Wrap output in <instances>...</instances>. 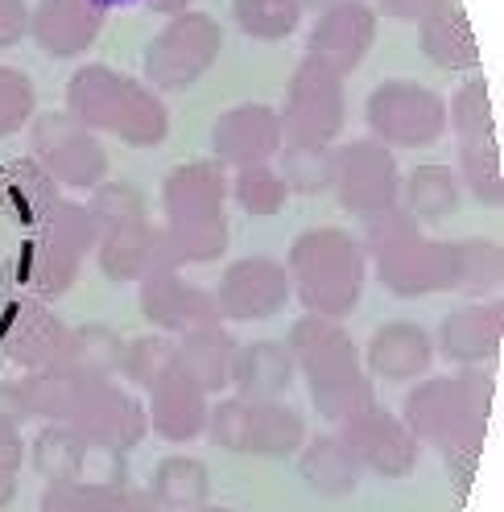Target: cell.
<instances>
[{"label":"cell","instance_id":"29","mask_svg":"<svg viewBox=\"0 0 504 512\" xmlns=\"http://www.w3.org/2000/svg\"><path fill=\"white\" fill-rule=\"evenodd\" d=\"M302 479L319 492V496H348L356 492V479H360V463L348 451L343 438H314L306 442L302 451Z\"/></svg>","mask_w":504,"mask_h":512},{"label":"cell","instance_id":"41","mask_svg":"<svg viewBox=\"0 0 504 512\" xmlns=\"http://www.w3.org/2000/svg\"><path fill=\"white\" fill-rule=\"evenodd\" d=\"M228 190H232V199H236L248 215H277L281 207H286V199H290V186L281 182V174H277L269 162H261V166H240V174H236V182H232Z\"/></svg>","mask_w":504,"mask_h":512},{"label":"cell","instance_id":"13","mask_svg":"<svg viewBox=\"0 0 504 512\" xmlns=\"http://www.w3.org/2000/svg\"><path fill=\"white\" fill-rule=\"evenodd\" d=\"M335 195H339V207L352 211V215H376V211H389L397 207L401 199V174H397V162L393 153L372 141V137H360L352 141L348 149L335 153Z\"/></svg>","mask_w":504,"mask_h":512},{"label":"cell","instance_id":"26","mask_svg":"<svg viewBox=\"0 0 504 512\" xmlns=\"http://www.w3.org/2000/svg\"><path fill=\"white\" fill-rule=\"evenodd\" d=\"M294 380V360L290 351L281 343H248V347H236V360H232V389L236 397L244 401H277L281 393L290 389Z\"/></svg>","mask_w":504,"mask_h":512},{"label":"cell","instance_id":"47","mask_svg":"<svg viewBox=\"0 0 504 512\" xmlns=\"http://www.w3.org/2000/svg\"><path fill=\"white\" fill-rule=\"evenodd\" d=\"M25 34H29L25 0H0V50H13Z\"/></svg>","mask_w":504,"mask_h":512},{"label":"cell","instance_id":"34","mask_svg":"<svg viewBox=\"0 0 504 512\" xmlns=\"http://www.w3.org/2000/svg\"><path fill=\"white\" fill-rule=\"evenodd\" d=\"M75 393H79V376L67 368H42L21 380V397H25L29 418H46L58 426H67Z\"/></svg>","mask_w":504,"mask_h":512},{"label":"cell","instance_id":"43","mask_svg":"<svg viewBox=\"0 0 504 512\" xmlns=\"http://www.w3.org/2000/svg\"><path fill=\"white\" fill-rule=\"evenodd\" d=\"M174 364H178V343H170L162 335H145V339L124 343V356H120V372L133 384H141V389H153V380L166 376Z\"/></svg>","mask_w":504,"mask_h":512},{"label":"cell","instance_id":"8","mask_svg":"<svg viewBox=\"0 0 504 512\" xmlns=\"http://www.w3.org/2000/svg\"><path fill=\"white\" fill-rule=\"evenodd\" d=\"M224 29L207 13H174L145 46V79L153 91H186L211 71Z\"/></svg>","mask_w":504,"mask_h":512},{"label":"cell","instance_id":"16","mask_svg":"<svg viewBox=\"0 0 504 512\" xmlns=\"http://www.w3.org/2000/svg\"><path fill=\"white\" fill-rule=\"evenodd\" d=\"M376 25L381 21H376V9L368 0H339V5L323 9L319 21H314L306 38V58L335 71L339 79L352 75L376 42Z\"/></svg>","mask_w":504,"mask_h":512},{"label":"cell","instance_id":"39","mask_svg":"<svg viewBox=\"0 0 504 512\" xmlns=\"http://www.w3.org/2000/svg\"><path fill=\"white\" fill-rule=\"evenodd\" d=\"M459 166H463V182L480 203L496 207L504 199V174H500V145L496 137L484 141H463L459 145Z\"/></svg>","mask_w":504,"mask_h":512},{"label":"cell","instance_id":"21","mask_svg":"<svg viewBox=\"0 0 504 512\" xmlns=\"http://www.w3.org/2000/svg\"><path fill=\"white\" fill-rule=\"evenodd\" d=\"M96 252H100V269L112 281H145L153 273L174 269L166 232L149 228V219L129 223V228H116V232H104L96 240Z\"/></svg>","mask_w":504,"mask_h":512},{"label":"cell","instance_id":"11","mask_svg":"<svg viewBox=\"0 0 504 512\" xmlns=\"http://www.w3.org/2000/svg\"><path fill=\"white\" fill-rule=\"evenodd\" d=\"M29 153L34 162L62 186L91 190L100 186L108 174V153L104 145L91 137V128H83L71 112H46L29 128Z\"/></svg>","mask_w":504,"mask_h":512},{"label":"cell","instance_id":"20","mask_svg":"<svg viewBox=\"0 0 504 512\" xmlns=\"http://www.w3.org/2000/svg\"><path fill=\"white\" fill-rule=\"evenodd\" d=\"M141 314L170 335H186L195 327L219 323L215 298L207 290H199V285L182 281L174 269L153 273V277L141 281Z\"/></svg>","mask_w":504,"mask_h":512},{"label":"cell","instance_id":"53","mask_svg":"<svg viewBox=\"0 0 504 512\" xmlns=\"http://www.w3.org/2000/svg\"><path fill=\"white\" fill-rule=\"evenodd\" d=\"M199 512H232V508H199Z\"/></svg>","mask_w":504,"mask_h":512},{"label":"cell","instance_id":"42","mask_svg":"<svg viewBox=\"0 0 504 512\" xmlns=\"http://www.w3.org/2000/svg\"><path fill=\"white\" fill-rule=\"evenodd\" d=\"M87 215H91V223H96V236L129 228V223L145 219V195L129 182H104L96 195H91Z\"/></svg>","mask_w":504,"mask_h":512},{"label":"cell","instance_id":"23","mask_svg":"<svg viewBox=\"0 0 504 512\" xmlns=\"http://www.w3.org/2000/svg\"><path fill=\"white\" fill-rule=\"evenodd\" d=\"M418 50L443 71H467L480 62L476 29L455 0H438L426 17H418Z\"/></svg>","mask_w":504,"mask_h":512},{"label":"cell","instance_id":"7","mask_svg":"<svg viewBox=\"0 0 504 512\" xmlns=\"http://www.w3.org/2000/svg\"><path fill=\"white\" fill-rule=\"evenodd\" d=\"M96 223H91L87 207L67 203V199H54L50 211L34 223V236L21 244L17 256V281L29 298H58L67 294L75 277H79V261L87 248H96Z\"/></svg>","mask_w":504,"mask_h":512},{"label":"cell","instance_id":"31","mask_svg":"<svg viewBox=\"0 0 504 512\" xmlns=\"http://www.w3.org/2000/svg\"><path fill=\"white\" fill-rule=\"evenodd\" d=\"M120 356H124V339L104 323H87L71 331L67 356H62L58 368H67L75 376H112L120 372Z\"/></svg>","mask_w":504,"mask_h":512},{"label":"cell","instance_id":"2","mask_svg":"<svg viewBox=\"0 0 504 512\" xmlns=\"http://www.w3.org/2000/svg\"><path fill=\"white\" fill-rule=\"evenodd\" d=\"M67 112L91 128V133H116L124 145H157L170 133V112L149 83H137L112 67H91L75 71L67 83Z\"/></svg>","mask_w":504,"mask_h":512},{"label":"cell","instance_id":"9","mask_svg":"<svg viewBox=\"0 0 504 512\" xmlns=\"http://www.w3.org/2000/svg\"><path fill=\"white\" fill-rule=\"evenodd\" d=\"M364 116L372 128V141H381L385 149H422L443 137L447 100L426 83L385 79L368 95Z\"/></svg>","mask_w":504,"mask_h":512},{"label":"cell","instance_id":"24","mask_svg":"<svg viewBox=\"0 0 504 512\" xmlns=\"http://www.w3.org/2000/svg\"><path fill=\"white\" fill-rule=\"evenodd\" d=\"M438 347L455 364H488L500 356V302H476L443 318Z\"/></svg>","mask_w":504,"mask_h":512},{"label":"cell","instance_id":"30","mask_svg":"<svg viewBox=\"0 0 504 512\" xmlns=\"http://www.w3.org/2000/svg\"><path fill=\"white\" fill-rule=\"evenodd\" d=\"M207 488H211V475L199 459H186V455H174L166 463H157L153 471V484H149V496L157 508H199L207 500Z\"/></svg>","mask_w":504,"mask_h":512},{"label":"cell","instance_id":"51","mask_svg":"<svg viewBox=\"0 0 504 512\" xmlns=\"http://www.w3.org/2000/svg\"><path fill=\"white\" fill-rule=\"evenodd\" d=\"M112 512H153V504H149V496H141V492L120 488V496H116V508H112Z\"/></svg>","mask_w":504,"mask_h":512},{"label":"cell","instance_id":"10","mask_svg":"<svg viewBox=\"0 0 504 512\" xmlns=\"http://www.w3.org/2000/svg\"><path fill=\"white\" fill-rule=\"evenodd\" d=\"M281 145H331L343 128V79L314 58H302L281 108Z\"/></svg>","mask_w":504,"mask_h":512},{"label":"cell","instance_id":"38","mask_svg":"<svg viewBox=\"0 0 504 512\" xmlns=\"http://www.w3.org/2000/svg\"><path fill=\"white\" fill-rule=\"evenodd\" d=\"M34 463L50 484H67V479H79L87 463V442L71 426H46L34 442Z\"/></svg>","mask_w":504,"mask_h":512},{"label":"cell","instance_id":"15","mask_svg":"<svg viewBox=\"0 0 504 512\" xmlns=\"http://www.w3.org/2000/svg\"><path fill=\"white\" fill-rule=\"evenodd\" d=\"M67 339H71V331L62 327L50 314V306L38 298L21 294L0 306V351L29 372L58 368L62 356H67Z\"/></svg>","mask_w":504,"mask_h":512},{"label":"cell","instance_id":"5","mask_svg":"<svg viewBox=\"0 0 504 512\" xmlns=\"http://www.w3.org/2000/svg\"><path fill=\"white\" fill-rule=\"evenodd\" d=\"M166 244L178 265H203L215 261L228 248V223H224V199L228 178L219 162H191L178 166L166 178Z\"/></svg>","mask_w":504,"mask_h":512},{"label":"cell","instance_id":"27","mask_svg":"<svg viewBox=\"0 0 504 512\" xmlns=\"http://www.w3.org/2000/svg\"><path fill=\"white\" fill-rule=\"evenodd\" d=\"M236 347H240V343H236L224 327H219V323L195 327V331H186L182 343H178V368L191 376L203 393L228 389Z\"/></svg>","mask_w":504,"mask_h":512},{"label":"cell","instance_id":"22","mask_svg":"<svg viewBox=\"0 0 504 512\" xmlns=\"http://www.w3.org/2000/svg\"><path fill=\"white\" fill-rule=\"evenodd\" d=\"M207 393L178 364L153 380L149 389V426L166 442H191L207 426Z\"/></svg>","mask_w":504,"mask_h":512},{"label":"cell","instance_id":"45","mask_svg":"<svg viewBox=\"0 0 504 512\" xmlns=\"http://www.w3.org/2000/svg\"><path fill=\"white\" fill-rule=\"evenodd\" d=\"M116 496H120V488L67 479V484H50V492L42 496V512H112Z\"/></svg>","mask_w":504,"mask_h":512},{"label":"cell","instance_id":"32","mask_svg":"<svg viewBox=\"0 0 504 512\" xmlns=\"http://www.w3.org/2000/svg\"><path fill=\"white\" fill-rule=\"evenodd\" d=\"M5 207L17 223H25V228H34V223L50 211V203L58 199V190H54V178L29 157V162H17L9 174H5Z\"/></svg>","mask_w":504,"mask_h":512},{"label":"cell","instance_id":"14","mask_svg":"<svg viewBox=\"0 0 504 512\" xmlns=\"http://www.w3.org/2000/svg\"><path fill=\"white\" fill-rule=\"evenodd\" d=\"M211 298H215L219 318L261 323V318L281 314V306L290 302V273L273 256H244V261L224 269L219 290Z\"/></svg>","mask_w":504,"mask_h":512},{"label":"cell","instance_id":"46","mask_svg":"<svg viewBox=\"0 0 504 512\" xmlns=\"http://www.w3.org/2000/svg\"><path fill=\"white\" fill-rule=\"evenodd\" d=\"M17 471H21V434L17 430H0V504L13 500Z\"/></svg>","mask_w":504,"mask_h":512},{"label":"cell","instance_id":"36","mask_svg":"<svg viewBox=\"0 0 504 512\" xmlns=\"http://www.w3.org/2000/svg\"><path fill=\"white\" fill-rule=\"evenodd\" d=\"M281 182L298 195H323L335 186V153L331 145H281Z\"/></svg>","mask_w":504,"mask_h":512},{"label":"cell","instance_id":"28","mask_svg":"<svg viewBox=\"0 0 504 512\" xmlns=\"http://www.w3.org/2000/svg\"><path fill=\"white\" fill-rule=\"evenodd\" d=\"M306 442L302 418L281 405V401H248V418H244V451L248 455H294Z\"/></svg>","mask_w":504,"mask_h":512},{"label":"cell","instance_id":"33","mask_svg":"<svg viewBox=\"0 0 504 512\" xmlns=\"http://www.w3.org/2000/svg\"><path fill=\"white\" fill-rule=\"evenodd\" d=\"M401 195L409 203V215L422 223H434V219H447L459 207V178L447 166H418L405 178Z\"/></svg>","mask_w":504,"mask_h":512},{"label":"cell","instance_id":"6","mask_svg":"<svg viewBox=\"0 0 504 512\" xmlns=\"http://www.w3.org/2000/svg\"><path fill=\"white\" fill-rule=\"evenodd\" d=\"M290 290H298L306 314L339 318L352 314L364 290L360 244L339 228H310L290 248Z\"/></svg>","mask_w":504,"mask_h":512},{"label":"cell","instance_id":"17","mask_svg":"<svg viewBox=\"0 0 504 512\" xmlns=\"http://www.w3.org/2000/svg\"><path fill=\"white\" fill-rule=\"evenodd\" d=\"M343 442L356 455V463L381 471V475H405L418 463V438L409 434V426L393 413H385L381 405H372L364 413H356L352 422H343Z\"/></svg>","mask_w":504,"mask_h":512},{"label":"cell","instance_id":"35","mask_svg":"<svg viewBox=\"0 0 504 512\" xmlns=\"http://www.w3.org/2000/svg\"><path fill=\"white\" fill-rule=\"evenodd\" d=\"M232 21L244 38L281 42L302 25V5L298 0H232Z\"/></svg>","mask_w":504,"mask_h":512},{"label":"cell","instance_id":"50","mask_svg":"<svg viewBox=\"0 0 504 512\" xmlns=\"http://www.w3.org/2000/svg\"><path fill=\"white\" fill-rule=\"evenodd\" d=\"M96 5L108 9H153V13H186V0H96Z\"/></svg>","mask_w":504,"mask_h":512},{"label":"cell","instance_id":"25","mask_svg":"<svg viewBox=\"0 0 504 512\" xmlns=\"http://www.w3.org/2000/svg\"><path fill=\"white\" fill-rule=\"evenodd\" d=\"M430 360H434L430 335L418 323H405V318L385 323L368 339V368L385 380H414L430 368Z\"/></svg>","mask_w":504,"mask_h":512},{"label":"cell","instance_id":"40","mask_svg":"<svg viewBox=\"0 0 504 512\" xmlns=\"http://www.w3.org/2000/svg\"><path fill=\"white\" fill-rule=\"evenodd\" d=\"M447 120H451V133L455 141H484V137H496V120H492V100H488V87L484 79H471L463 83L451 104H447Z\"/></svg>","mask_w":504,"mask_h":512},{"label":"cell","instance_id":"18","mask_svg":"<svg viewBox=\"0 0 504 512\" xmlns=\"http://www.w3.org/2000/svg\"><path fill=\"white\" fill-rule=\"evenodd\" d=\"M104 29L96 0H38L29 9V38L50 58H83Z\"/></svg>","mask_w":504,"mask_h":512},{"label":"cell","instance_id":"48","mask_svg":"<svg viewBox=\"0 0 504 512\" xmlns=\"http://www.w3.org/2000/svg\"><path fill=\"white\" fill-rule=\"evenodd\" d=\"M25 418H29V409H25V397H21V384L0 380V430H21Z\"/></svg>","mask_w":504,"mask_h":512},{"label":"cell","instance_id":"4","mask_svg":"<svg viewBox=\"0 0 504 512\" xmlns=\"http://www.w3.org/2000/svg\"><path fill=\"white\" fill-rule=\"evenodd\" d=\"M376 273L397 298H426L455 290V244L426 240L409 211H376L364 219Z\"/></svg>","mask_w":504,"mask_h":512},{"label":"cell","instance_id":"12","mask_svg":"<svg viewBox=\"0 0 504 512\" xmlns=\"http://www.w3.org/2000/svg\"><path fill=\"white\" fill-rule=\"evenodd\" d=\"M67 426L87 442L104 451H129L145 434V409L120 389L112 376H79V393L71 405Z\"/></svg>","mask_w":504,"mask_h":512},{"label":"cell","instance_id":"3","mask_svg":"<svg viewBox=\"0 0 504 512\" xmlns=\"http://www.w3.org/2000/svg\"><path fill=\"white\" fill-rule=\"evenodd\" d=\"M492 409V380L480 372H459L443 380H426L405 397V426L414 438H426L443 451L447 463L463 459L476 467V451L484 438V422Z\"/></svg>","mask_w":504,"mask_h":512},{"label":"cell","instance_id":"1","mask_svg":"<svg viewBox=\"0 0 504 512\" xmlns=\"http://www.w3.org/2000/svg\"><path fill=\"white\" fill-rule=\"evenodd\" d=\"M286 351L294 368H302V376L310 380V397L314 409L323 413L327 422H352L356 413L372 409V380L360 368V356L335 318L323 314H306L302 323H294Z\"/></svg>","mask_w":504,"mask_h":512},{"label":"cell","instance_id":"19","mask_svg":"<svg viewBox=\"0 0 504 512\" xmlns=\"http://www.w3.org/2000/svg\"><path fill=\"white\" fill-rule=\"evenodd\" d=\"M281 149V120L265 104H236L211 128V162L261 166Z\"/></svg>","mask_w":504,"mask_h":512},{"label":"cell","instance_id":"52","mask_svg":"<svg viewBox=\"0 0 504 512\" xmlns=\"http://www.w3.org/2000/svg\"><path fill=\"white\" fill-rule=\"evenodd\" d=\"M302 5V13L310 9V13H323V9H331V5H339V0H298Z\"/></svg>","mask_w":504,"mask_h":512},{"label":"cell","instance_id":"44","mask_svg":"<svg viewBox=\"0 0 504 512\" xmlns=\"http://www.w3.org/2000/svg\"><path fill=\"white\" fill-rule=\"evenodd\" d=\"M34 79L17 67H0V137H13L34 116Z\"/></svg>","mask_w":504,"mask_h":512},{"label":"cell","instance_id":"49","mask_svg":"<svg viewBox=\"0 0 504 512\" xmlns=\"http://www.w3.org/2000/svg\"><path fill=\"white\" fill-rule=\"evenodd\" d=\"M434 5H438V0H372V9H381L385 17H397V21H418Z\"/></svg>","mask_w":504,"mask_h":512},{"label":"cell","instance_id":"37","mask_svg":"<svg viewBox=\"0 0 504 512\" xmlns=\"http://www.w3.org/2000/svg\"><path fill=\"white\" fill-rule=\"evenodd\" d=\"M500 244L492 240H459L455 244V290L488 298L500 290Z\"/></svg>","mask_w":504,"mask_h":512}]
</instances>
